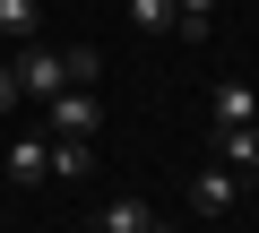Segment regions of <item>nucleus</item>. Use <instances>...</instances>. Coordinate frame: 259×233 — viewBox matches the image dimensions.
Returning <instances> with one entry per match:
<instances>
[{"mask_svg":"<svg viewBox=\"0 0 259 233\" xmlns=\"http://www.w3.org/2000/svg\"><path fill=\"white\" fill-rule=\"evenodd\" d=\"M190 207H199V216H233V207H242V173H233V164L190 173Z\"/></svg>","mask_w":259,"mask_h":233,"instance_id":"3","label":"nucleus"},{"mask_svg":"<svg viewBox=\"0 0 259 233\" xmlns=\"http://www.w3.org/2000/svg\"><path fill=\"white\" fill-rule=\"evenodd\" d=\"M0 190H9V181H0Z\"/></svg>","mask_w":259,"mask_h":233,"instance_id":"15","label":"nucleus"},{"mask_svg":"<svg viewBox=\"0 0 259 233\" xmlns=\"http://www.w3.org/2000/svg\"><path fill=\"white\" fill-rule=\"evenodd\" d=\"M9 69H18V95H61V86H69V61H61L52 43H18Z\"/></svg>","mask_w":259,"mask_h":233,"instance_id":"2","label":"nucleus"},{"mask_svg":"<svg viewBox=\"0 0 259 233\" xmlns=\"http://www.w3.org/2000/svg\"><path fill=\"white\" fill-rule=\"evenodd\" d=\"M130 26H147V35H173V0H121Z\"/></svg>","mask_w":259,"mask_h":233,"instance_id":"11","label":"nucleus"},{"mask_svg":"<svg viewBox=\"0 0 259 233\" xmlns=\"http://www.w3.org/2000/svg\"><path fill=\"white\" fill-rule=\"evenodd\" d=\"M9 104H18V69L0 61V112H9Z\"/></svg>","mask_w":259,"mask_h":233,"instance_id":"13","label":"nucleus"},{"mask_svg":"<svg viewBox=\"0 0 259 233\" xmlns=\"http://www.w3.org/2000/svg\"><path fill=\"white\" fill-rule=\"evenodd\" d=\"M147 224H156V207H147L139 190H112V199L95 207V233H147Z\"/></svg>","mask_w":259,"mask_h":233,"instance_id":"5","label":"nucleus"},{"mask_svg":"<svg viewBox=\"0 0 259 233\" xmlns=\"http://www.w3.org/2000/svg\"><path fill=\"white\" fill-rule=\"evenodd\" d=\"M61 61H69V86H95V78H104V52H95V43H69Z\"/></svg>","mask_w":259,"mask_h":233,"instance_id":"12","label":"nucleus"},{"mask_svg":"<svg viewBox=\"0 0 259 233\" xmlns=\"http://www.w3.org/2000/svg\"><path fill=\"white\" fill-rule=\"evenodd\" d=\"M225 121H259V86H242V78L216 86V130H225Z\"/></svg>","mask_w":259,"mask_h":233,"instance_id":"6","label":"nucleus"},{"mask_svg":"<svg viewBox=\"0 0 259 233\" xmlns=\"http://www.w3.org/2000/svg\"><path fill=\"white\" fill-rule=\"evenodd\" d=\"M35 26H44V0H0V35L9 43H35Z\"/></svg>","mask_w":259,"mask_h":233,"instance_id":"8","label":"nucleus"},{"mask_svg":"<svg viewBox=\"0 0 259 233\" xmlns=\"http://www.w3.org/2000/svg\"><path fill=\"white\" fill-rule=\"evenodd\" d=\"M173 35H216V0H173Z\"/></svg>","mask_w":259,"mask_h":233,"instance_id":"10","label":"nucleus"},{"mask_svg":"<svg viewBox=\"0 0 259 233\" xmlns=\"http://www.w3.org/2000/svg\"><path fill=\"white\" fill-rule=\"evenodd\" d=\"M95 130H104V95H95V86L44 95V138H95Z\"/></svg>","mask_w":259,"mask_h":233,"instance_id":"1","label":"nucleus"},{"mask_svg":"<svg viewBox=\"0 0 259 233\" xmlns=\"http://www.w3.org/2000/svg\"><path fill=\"white\" fill-rule=\"evenodd\" d=\"M87 147L95 138H52V181H87V164H95Z\"/></svg>","mask_w":259,"mask_h":233,"instance_id":"9","label":"nucleus"},{"mask_svg":"<svg viewBox=\"0 0 259 233\" xmlns=\"http://www.w3.org/2000/svg\"><path fill=\"white\" fill-rule=\"evenodd\" d=\"M147 233H173V224H147Z\"/></svg>","mask_w":259,"mask_h":233,"instance_id":"14","label":"nucleus"},{"mask_svg":"<svg viewBox=\"0 0 259 233\" xmlns=\"http://www.w3.org/2000/svg\"><path fill=\"white\" fill-rule=\"evenodd\" d=\"M216 147H225V164L242 173V164H259V121H225L216 130Z\"/></svg>","mask_w":259,"mask_h":233,"instance_id":"7","label":"nucleus"},{"mask_svg":"<svg viewBox=\"0 0 259 233\" xmlns=\"http://www.w3.org/2000/svg\"><path fill=\"white\" fill-rule=\"evenodd\" d=\"M0 181H18V190L52 181V138H18L9 156H0Z\"/></svg>","mask_w":259,"mask_h":233,"instance_id":"4","label":"nucleus"}]
</instances>
